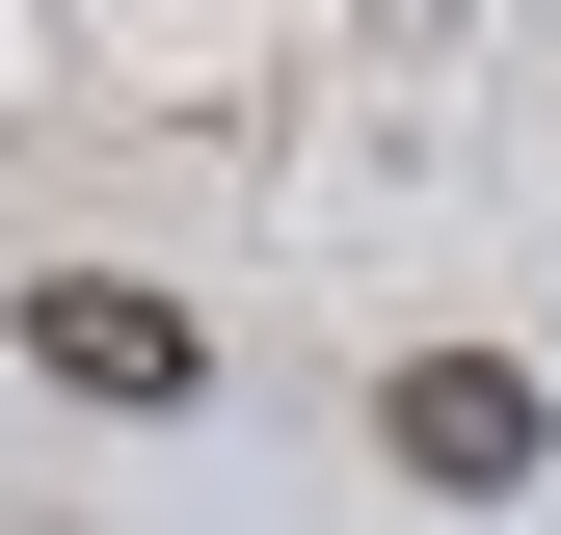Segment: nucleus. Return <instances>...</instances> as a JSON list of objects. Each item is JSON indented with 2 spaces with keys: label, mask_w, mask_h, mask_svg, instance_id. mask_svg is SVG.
I'll return each instance as SVG.
<instances>
[{
  "label": "nucleus",
  "mask_w": 561,
  "mask_h": 535,
  "mask_svg": "<svg viewBox=\"0 0 561 535\" xmlns=\"http://www.w3.org/2000/svg\"><path fill=\"white\" fill-rule=\"evenodd\" d=\"M27 349L81 375V401H187V375H215V349H187V295H107V268H54V295H27Z\"/></svg>",
  "instance_id": "f03ea898"
},
{
  "label": "nucleus",
  "mask_w": 561,
  "mask_h": 535,
  "mask_svg": "<svg viewBox=\"0 0 561 535\" xmlns=\"http://www.w3.org/2000/svg\"><path fill=\"white\" fill-rule=\"evenodd\" d=\"M375 455H401V482H535V455H561V401L508 375V349H401V401H375Z\"/></svg>",
  "instance_id": "f257e3e1"
}]
</instances>
